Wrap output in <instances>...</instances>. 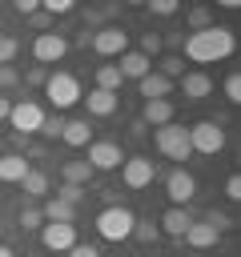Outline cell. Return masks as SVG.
<instances>
[{"label":"cell","mask_w":241,"mask_h":257,"mask_svg":"<svg viewBox=\"0 0 241 257\" xmlns=\"http://www.w3.org/2000/svg\"><path fill=\"white\" fill-rule=\"evenodd\" d=\"M137 84H141V96H145V100H169V96H173V88H177V84H173L169 76H161L157 68H153L149 76H141Z\"/></svg>","instance_id":"14"},{"label":"cell","mask_w":241,"mask_h":257,"mask_svg":"<svg viewBox=\"0 0 241 257\" xmlns=\"http://www.w3.org/2000/svg\"><path fill=\"white\" fill-rule=\"evenodd\" d=\"M20 185H24L28 197H44V193H48V177H44V173H32V169H28V177H24Z\"/></svg>","instance_id":"27"},{"label":"cell","mask_w":241,"mask_h":257,"mask_svg":"<svg viewBox=\"0 0 241 257\" xmlns=\"http://www.w3.org/2000/svg\"><path fill=\"white\" fill-rule=\"evenodd\" d=\"M161 44H165V40H161V32H145V36H141V48H137V52L153 60V56L161 52Z\"/></svg>","instance_id":"29"},{"label":"cell","mask_w":241,"mask_h":257,"mask_svg":"<svg viewBox=\"0 0 241 257\" xmlns=\"http://www.w3.org/2000/svg\"><path fill=\"white\" fill-rule=\"evenodd\" d=\"M185 257H205V253H185Z\"/></svg>","instance_id":"47"},{"label":"cell","mask_w":241,"mask_h":257,"mask_svg":"<svg viewBox=\"0 0 241 257\" xmlns=\"http://www.w3.org/2000/svg\"><path fill=\"white\" fill-rule=\"evenodd\" d=\"M0 257H16V253H12V249H8V245H0Z\"/></svg>","instance_id":"46"},{"label":"cell","mask_w":241,"mask_h":257,"mask_svg":"<svg viewBox=\"0 0 241 257\" xmlns=\"http://www.w3.org/2000/svg\"><path fill=\"white\" fill-rule=\"evenodd\" d=\"M92 48L100 56H120V52H129V32L120 24H104V28L92 32Z\"/></svg>","instance_id":"9"},{"label":"cell","mask_w":241,"mask_h":257,"mask_svg":"<svg viewBox=\"0 0 241 257\" xmlns=\"http://www.w3.org/2000/svg\"><path fill=\"white\" fill-rule=\"evenodd\" d=\"M40 213H44V221H48V225H72V221H76V205L60 201V197H48Z\"/></svg>","instance_id":"21"},{"label":"cell","mask_w":241,"mask_h":257,"mask_svg":"<svg viewBox=\"0 0 241 257\" xmlns=\"http://www.w3.org/2000/svg\"><path fill=\"white\" fill-rule=\"evenodd\" d=\"M24 80H28V84H44V68H40V64H36V68H28V76H24Z\"/></svg>","instance_id":"40"},{"label":"cell","mask_w":241,"mask_h":257,"mask_svg":"<svg viewBox=\"0 0 241 257\" xmlns=\"http://www.w3.org/2000/svg\"><path fill=\"white\" fill-rule=\"evenodd\" d=\"M149 12H153V16H177L181 4H177V0H149Z\"/></svg>","instance_id":"30"},{"label":"cell","mask_w":241,"mask_h":257,"mask_svg":"<svg viewBox=\"0 0 241 257\" xmlns=\"http://www.w3.org/2000/svg\"><path fill=\"white\" fill-rule=\"evenodd\" d=\"M120 165H125V153H120L116 141H92L88 145V169L92 173H112Z\"/></svg>","instance_id":"6"},{"label":"cell","mask_w":241,"mask_h":257,"mask_svg":"<svg viewBox=\"0 0 241 257\" xmlns=\"http://www.w3.org/2000/svg\"><path fill=\"white\" fill-rule=\"evenodd\" d=\"M209 24H217L209 4H193V8H185V32H201V28H209Z\"/></svg>","instance_id":"23"},{"label":"cell","mask_w":241,"mask_h":257,"mask_svg":"<svg viewBox=\"0 0 241 257\" xmlns=\"http://www.w3.org/2000/svg\"><path fill=\"white\" fill-rule=\"evenodd\" d=\"M100 16H104L100 8H88V12H84V24H100Z\"/></svg>","instance_id":"41"},{"label":"cell","mask_w":241,"mask_h":257,"mask_svg":"<svg viewBox=\"0 0 241 257\" xmlns=\"http://www.w3.org/2000/svg\"><path fill=\"white\" fill-rule=\"evenodd\" d=\"M8 120H12V128H16L20 137H28V133H40V124H44V108L32 104V100H20V104H12Z\"/></svg>","instance_id":"10"},{"label":"cell","mask_w":241,"mask_h":257,"mask_svg":"<svg viewBox=\"0 0 241 257\" xmlns=\"http://www.w3.org/2000/svg\"><path fill=\"white\" fill-rule=\"evenodd\" d=\"M28 177V161L20 157V153H0V185L8 181V185H20Z\"/></svg>","instance_id":"19"},{"label":"cell","mask_w":241,"mask_h":257,"mask_svg":"<svg viewBox=\"0 0 241 257\" xmlns=\"http://www.w3.org/2000/svg\"><path fill=\"white\" fill-rule=\"evenodd\" d=\"M0 40H4V28H0Z\"/></svg>","instance_id":"49"},{"label":"cell","mask_w":241,"mask_h":257,"mask_svg":"<svg viewBox=\"0 0 241 257\" xmlns=\"http://www.w3.org/2000/svg\"><path fill=\"white\" fill-rule=\"evenodd\" d=\"M16 52H20V40L4 36V40H0V68H4V64H12V60H16Z\"/></svg>","instance_id":"32"},{"label":"cell","mask_w":241,"mask_h":257,"mask_svg":"<svg viewBox=\"0 0 241 257\" xmlns=\"http://www.w3.org/2000/svg\"><path fill=\"white\" fill-rule=\"evenodd\" d=\"M0 233H4V221H0Z\"/></svg>","instance_id":"48"},{"label":"cell","mask_w":241,"mask_h":257,"mask_svg":"<svg viewBox=\"0 0 241 257\" xmlns=\"http://www.w3.org/2000/svg\"><path fill=\"white\" fill-rule=\"evenodd\" d=\"M120 84H125V76H120L116 64H100V68H96V88H104V92H120Z\"/></svg>","instance_id":"24"},{"label":"cell","mask_w":241,"mask_h":257,"mask_svg":"<svg viewBox=\"0 0 241 257\" xmlns=\"http://www.w3.org/2000/svg\"><path fill=\"white\" fill-rule=\"evenodd\" d=\"M68 257H100V249H96V245H80V241H76V245L68 249Z\"/></svg>","instance_id":"37"},{"label":"cell","mask_w":241,"mask_h":257,"mask_svg":"<svg viewBox=\"0 0 241 257\" xmlns=\"http://www.w3.org/2000/svg\"><path fill=\"white\" fill-rule=\"evenodd\" d=\"M189 149L193 153H205V157H217L225 149V128L217 120H197L189 124Z\"/></svg>","instance_id":"5"},{"label":"cell","mask_w":241,"mask_h":257,"mask_svg":"<svg viewBox=\"0 0 241 257\" xmlns=\"http://www.w3.org/2000/svg\"><path fill=\"white\" fill-rule=\"evenodd\" d=\"M56 197H60V201H68V205H80L84 189H80V185H60V189H56Z\"/></svg>","instance_id":"34"},{"label":"cell","mask_w":241,"mask_h":257,"mask_svg":"<svg viewBox=\"0 0 241 257\" xmlns=\"http://www.w3.org/2000/svg\"><path fill=\"white\" fill-rule=\"evenodd\" d=\"M20 225L24 229H44V213L40 209H20Z\"/></svg>","instance_id":"33"},{"label":"cell","mask_w":241,"mask_h":257,"mask_svg":"<svg viewBox=\"0 0 241 257\" xmlns=\"http://www.w3.org/2000/svg\"><path fill=\"white\" fill-rule=\"evenodd\" d=\"M153 145H157V153L161 157H169V161H189V128L185 124H165V128H157V137H153Z\"/></svg>","instance_id":"2"},{"label":"cell","mask_w":241,"mask_h":257,"mask_svg":"<svg viewBox=\"0 0 241 257\" xmlns=\"http://www.w3.org/2000/svg\"><path fill=\"white\" fill-rule=\"evenodd\" d=\"M189 225H193V213H189V209H177V205H173V209H165V217L157 221V229H165L169 237H185V229H189Z\"/></svg>","instance_id":"22"},{"label":"cell","mask_w":241,"mask_h":257,"mask_svg":"<svg viewBox=\"0 0 241 257\" xmlns=\"http://www.w3.org/2000/svg\"><path fill=\"white\" fill-rule=\"evenodd\" d=\"M8 112H12V104H8L4 96H0V120H8Z\"/></svg>","instance_id":"45"},{"label":"cell","mask_w":241,"mask_h":257,"mask_svg":"<svg viewBox=\"0 0 241 257\" xmlns=\"http://www.w3.org/2000/svg\"><path fill=\"white\" fill-rule=\"evenodd\" d=\"M133 209H125V205H108L100 217H96V233L104 237V241H129V233H133Z\"/></svg>","instance_id":"3"},{"label":"cell","mask_w":241,"mask_h":257,"mask_svg":"<svg viewBox=\"0 0 241 257\" xmlns=\"http://www.w3.org/2000/svg\"><path fill=\"white\" fill-rule=\"evenodd\" d=\"M221 88H225V100H229V104H237V100H241V76H237V72H229Z\"/></svg>","instance_id":"31"},{"label":"cell","mask_w":241,"mask_h":257,"mask_svg":"<svg viewBox=\"0 0 241 257\" xmlns=\"http://www.w3.org/2000/svg\"><path fill=\"white\" fill-rule=\"evenodd\" d=\"M32 24H36V28L44 32V28H48V16H44V12H32Z\"/></svg>","instance_id":"42"},{"label":"cell","mask_w":241,"mask_h":257,"mask_svg":"<svg viewBox=\"0 0 241 257\" xmlns=\"http://www.w3.org/2000/svg\"><path fill=\"white\" fill-rule=\"evenodd\" d=\"M60 141H64L68 149H84V145H92V124H88V120H64Z\"/></svg>","instance_id":"20"},{"label":"cell","mask_w":241,"mask_h":257,"mask_svg":"<svg viewBox=\"0 0 241 257\" xmlns=\"http://www.w3.org/2000/svg\"><path fill=\"white\" fill-rule=\"evenodd\" d=\"M185 241H189L193 253H205V249H213V245L221 241V229H213L209 221H193V225L185 229Z\"/></svg>","instance_id":"13"},{"label":"cell","mask_w":241,"mask_h":257,"mask_svg":"<svg viewBox=\"0 0 241 257\" xmlns=\"http://www.w3.org/2000/svg\"><path fill=\"white\" fill-rule=\"evenodd\" d=\"M72 12V0H44V16H64Z\"/></svg>","instance_id":"35"},{"label":"cell","mask_w":241,"mask_h":257,"mask_svg":"<svg viewBox=\"0 0 241 257\" xmlns=\"http://www.w3.org/2000/svg\"><path fill=\"white\" fill-rule=\"evenodd\" d=\"M157 72H161V76H169V80L177 84V76L185 72V56H177V52H169V56L161 60V68H157Z\"/></svg>","instance_id":"26"},{"label":"cell","mask_w":241,"mask_h":257,"mask_svg":"<svg viewBox=\"0 0 241 257\" xmlns=\"http://www.w3.org/2000/svg\"><path fill=\"white\" fill-rule=\"evenodd\" d=\"M12 8H16L20 16H32V12H40V4H36V0H16Z\"/></svg>","instance_id":"39"},{"label":"cell","mask_w":241,"mask_h":257,"mask_svg":"<svg viewBox=\"0 0 241 257\" xmlns=\"http://www.w3.org/2000/svg\"><path fill=\"white\" fill-rule=\"evenodd\" d=\"M60 128H64V120H56V116H52V120L44 116V124H40V133H44V137H60Z\"/></svg>","instance_id":"38"},{"label":"cell","mask_w":241,"mask_h":257,"mask_svg":"<svg viewBox=\"0 0 241 257\" xmlns=\"http://www.w3.org/2000/svg\"><path fill=\"white\" fill-rule=\"evenodd\" d=\"M165 197H169L177 209H185V205L197 197V177L185 173V169H173V173L165 177Z\"/></svg>","instance_id":"8"},{"label":"cell","mask_w":241,"mask_h":257,"mask_svg":"<svg viewBox=\"0 0 241 257\" xmlns=\"http://www.w3.org/2000/svg\"><path fill=\"white\" fill-rule=\"evenodd\" d=\"M225 197H229V201H237V197H241V177H237V173H233V177H225Z\"/></svg>","instance_id":"36"},{"label":"cell","mask_w":241,"mask_h":257,"mask_svg":"<svg viewBox=\"0 0 241 257\" xmlns=\"http://www.w3.org/2000/svg\"><path fill=\"white\" fill-rule=\"evenodd\" d=\"M173 116H177L173 100H145V108H141V120H145V124H153V128L173 124Z\"/></svg>","instance_id":"16"},{"label":"cell","mask_w":241,"mask_h":257,"mask_svg":"<svg viewBox=\"0 0 241 257\" xmlns=\"http://www.w3.org/2000/svg\"><path fill=\"white\" fill-rule=\"evenodd\" d=\"M84 104H88V112L92 116H112L116 108H120V96L116 92H104V88H92L88 96H80Z\"/></svg>","instance_id":"18"},{"label":"cell","mask_w":241,"mask_h":257,"mask_svg":"<svg viewBox=\"0 0 241 257\" xmlns=\"http://www.w3.org/2000/svg\"><path fill=\"white\" fill-rule=\"evenodd\" d=\"M92 181V169H88V161H68L64 165V185H88Z\"/></svg>","instance_id":"25"},{"label":"cell","mask_w":241,"mask_h":257,"mask_svg":"<svg viewBox=\"0 0 241 257\" xmlns=\"http://www.w3.org/2000/svg\"><path fill=\"white\" fill-rule=\"evenodd\" d=\"M116 68H120V76H125V80H141V76H149V72H153V60L129 48V52H120V64H116Z\"/></svg>","instance_id":"17"},{"label":"cell","mask_w":241,"mask_h":257,"mask_svg":"<svg viewBox=\"0 0 241 257\" xmlns=\"http://www.w3.org/2000/svg\"><path fill=\"white\" fill-rule=\"evenodd\" d=\"M233 48H237V36H233V28H221V24H209V28L185 36V56L193 64H217V60L233 56Z\"/></svg>","instance_id":"1"},{"label":"cell","mask_w":241,"mask_h":257,"mask_svg":"<svg viewBox=\"0 0 241 257\" xmlns=\"http://www.w3.org/2000/svg\"><path fill=\"white\" fill-rule=\"evenodd\" d=\"M76 44H80V48H88V44H92V28H84V32L76 36Z\"/></svg>","instance_id":"43"},{"label":"cell","mask_w":241,"mask_h":257,"mask_svg":"<svg viewBox=\"0 0 241 257\" xmlns=\"http://www.w3.org/2000/svg\"><path fill=\"white\" fill-rule=\"evenodd\" d=\"M44 96L52 108H72L80 100V84L72 72H52V76H44Z\"/></svg>","instance_id":"4"},{"label":"cell","mask_w":241,"mask_h":257,"mask_svg":"<svg viewBox=\"0 0 241 257\" xmlns=\"http://www.w3.org/2000/svg\"><path fill=\"white\" fill-rule=\"evenodd\" d=\"M64 52H68V40H64L60 32H40V36L32 40V56L40 60V68H44V64H56Z\"/></svg>","instance_id":"11"},{"label":"cell","mask_w":241,"mask_h":257,"mask_svg":"<svg viewBox=\"0 0 241 257\" xmlns=\"http://www.w3.org/2000/svg\"><path fill=\"white\" fill-rule=\"evenodd\" d=\"M0 84H16V72L12 68H0Z\"/></svg>","instance_id":"44"},{"label":"cell","mask_w":241,"mask_h":257,"mask_svg":"<svg viewBox=\"0 0 241 257\" xmlns=\"http://www.w3.org/2000/svg\"><path fill=\"white\" fill-rule=\"evenodd\" d=\"M40 241L48 253H68L76 245V225H44L40 229Z\"/></svg>","instance_id":"12"},{"label":"cell","mask_w":241,"mask_h":257,"mask_svg":"<svg viewBox=\"0 0 241 257\" xmlns=\"http://www.w3.org/2000/svg\"><path fill=\"white\" fill-rule=\"evenodd\" d=\"M153 177H157V165L149 161V157H125V165H120V181H125V189H149L153 185Z\"/></svg>","instance_id":"7"},{"label":"cell","mask_w":241,"mask_h":257,"mask_svg":"<svg viewBox=\"0 0 241 257\" xmlns=\"http://www.w3.org/2000/svg\"><path fill=\"white\" fill-rule=\"evenodd\" d=\"M177 84H181V92H185L189 100H205V96L213 92V76H209V72H181Z\"/></svg>","instance_id":"15"},{"label":"cell","mask_w":241,"mask_h":257,"mask_svg":"<svg viewBox=\"0 0 241 257\" xmlns=\"http://www.w3.org/2000/svg\"><path fill=\"white\" fill-rule=\"evenodd\" d=\"M129 237H137L141 245H153V241L161 237V229H157L153 221H133V233H129Z\"/></svg>","instance_id":"28"}]
</instances>
